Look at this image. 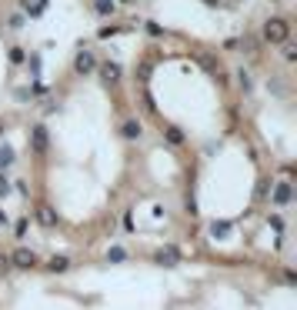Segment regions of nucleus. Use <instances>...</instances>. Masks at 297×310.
<instances>
[{
  "label": "nucleus",
  "instance_id": "nucleus-1",
  "mask_svg": "<svg viewBox=\"0 0 297 310\" xmlns=\"http://www.w3.org/2000/svg\"><path fill=\"white\" fill-rule=\"evenodd\" d=\"M287 20L284 17H271L267 23H264V40L267 44H287Z\"/></svg>",
  "mask_w": 297,
  "mask_h": 310
},
{
  "label": "nucleus",
  "instance_id": "nucleus-2",
  "mask_svg": "<svg viewBox=\"0 0 297 310\" xmlns=\"http://www.w3.org/2000/svg\"><path fill=\"white\" fill-rule=\"evenodd\" d=\"M10 264L20 267V270H34V267H37V254H34V250H27V247H20V250L10 254Z\"/></svg>",
  "mask_w": 297,
  "mask_h": 310
},
{
  "label": "nucleus",
  "instance_id": "nucleus-3",
  "mask_svg": "<svg viewBox=\"0 0 297 310\" xmlns=\"http://www.w3.org/2000/svg\"><path fill=\"white\" fill-rule=\"evenodd\" d=\"M157 264H164V267L181 264V250H177V247H160V250H157Z\"/></svg>",
  "mask_w": 297,
  "mask_h": 310
},
{
  "label": "nucleus",
  "instance_id": "nucleus-4",
  "mask_svg": "<svg viewBox=\"0 0 297 310\" xmlns=\"http://www.w3.org/2000/svg\"><path fill=\"white\" fill-rule=\"evenodd\" d=\"M30 144H34V154H47V127L30 130Z\"/></svg>",
  "mask_w": 297,
  "mask_h": 310
},
{
  "label": "nucleus",
  "instance_id": "nucleus-5",
  "mask_svg": "<svg viewBox=\"0 0 297 310\" xmlns=\"http://www.w3.org/2000/svg\"><path fill=\"white\" fill-rule=\"evenodd\" d=\"M291 197H294L291 183H287V180H280L277 187H274V203H277V207H284V203H291Z\"/></svg>",
  "mask_w": 297,
  "mask_h": 310
},
{
  "label": "nucleus",
  "instance_id": "nucleus-6",
  "mask_svg": "<svg viewBox=\"0 0 297 310\" xmlns=\"http://www.w3.org/2000/svg\"><path fill=\"white\" fill-rule=\"evenodd\" d=\"M37 220H40V227H57V214H54V207L40 203V207H37Z\"/></svg>",
  "mask_w": 297,
  "mask_h": 310
},
{
  "label": "nucleus",
  "instance_id": "nucleus-7",
  "mask_svg": "<svg viewBox=\"0 0 297 310\" xmlns=\"http://www.w3.org/2000/svg\"><path fill=\"white\" fill-rule=\"evenodd\" d=\"M100 77H104L107 84H114V80H120V64H114V60H107V64H100Z\"/></svg>",
  "mask_w": 297,
  "mask_h": 310
},
{
  "label": "nucleus",
  "instance_id": "nucleus-8",
  "mask_svg": "<svg viewBox=\"0 0 297 310\" xmlns=\"http://www.w3.org/2000/svg\"><path fill=\"white\" fill-rule=\"evenodd\" d=\"M74 67H77V73H91L93 70V57L87 54V50H80L77 60H74Z\"/></svg>",
  "mask_w": 297,
  "mask_h": 310
},
{
  "label": "nucleus",
  "instance_id": "nucleus-9",
  "mask_svg": "<svg viewBox=\"0 0 297 310\" xmlns=\"http://www.w3.org/2000/svg\"><path fill=\"white\" fill-rule=\"evenodd\" d=\"M124 137H127V140L140 137V124H137V120H127V124H124Z\"/></svg>",
  "mask_w": 297,
  "mask_h": 310
},
{
  "label": "nucleus",
  "instance_id": "nucleus-10",
  "mask_svg": "<svg viewBox=\"0 0 297 310\" xmlns=\"http://www.w3.org/2000/svg\"><path fill=\"white\" fill-rule=\"evenodd\" d=\"M47 267H50L54 274H60V270H67V267H70V260H67V257H54V260H50Z\"/></svg>",
  "mask_w": 297,
  "mask_h": 310
},
{
  "label": "nucleus",
  "instance_id": "nucleus-11",
  "mask_svg": "<svg viewBox=\"0 0 297 310\" xmlns=\"http://www.w3.org/2000/svg\"><path fill=\"white\" fill-rule=\"evenodd\" d=\"M7 164H14V150L10 147H0V167H7Z\"/></svg>",
  "mask_w": 297,
  "mask_h": 310
},
{
  "label": "nucleus",
  "instance_id": "nucleus-12",
  "mask_svg": "<svg viewBox=\"0 0 297 310\" xmlns=\"http://www.w3.org/2000/svg\"><path fill=\"white\" fill-rule=\"evenodd\" d=\"M124 247H111V254H107V260H111V264H120V260H124Z\"/></svg>",
  "mask_w": 297,
  "mask_h": 310
},
{
  "label": "nucleus",
  "instance_id": "nucleus-13",
  "mask_svg": "<svg viewBox=\"0 0 297 310\" xmlns=\"http://www.w3.org/2000/svg\"><path fill=\"white\" fill-rule=\"evenodd\" d=\"M210 230H214V237H224V234H227V230H230V223H217V220H214V223H210Z\"/></svg>",
  "mask_w": 297,
  "mask_h": 310
},
{
  "label": "nucleus",
  "instance_id": "nucleus-14",
  "mask_svg": "<svg viewBox=\"0 0 297 310\" xmlns=\"http://www.w3.org/2000/svg\"><path fill=\"white\" fill-rule=\"evenodd\" d=\"M10 267H14V264H10V257H7V254H0V277H7V274H10Z\"/></svg>",
  "mask_w": 297,
  "mask_h": 310
},
{
  "label": "nucleus",
  "instance_id": "nucleus-15",
  "mask_svg": "<svg viewBox=\"0 0 297 310\" xmlns=\"http://www.w3.org/2000/svg\"><path fill=\"white\" fill-rule=\"evenodd\" d=\"M167 140H170V144H181V140H184V133H181L177 127H167Z\"/></svg>",
  "mask_w": 297,
  "mask_h": 310
},
{
  "label": "nucleus",
  "instance_id": "nucleus-16",
  "mask_svg": "<svg viewBox=\"0 0 297 310\" xmlns=\"http://www.w3.org/2000/svg\"><path fill=\"white\" fill-rule=\"evenodd\" d=\"M97 10H100V14H111V10H114V0H97Z\"/></svg>",
  "mask_w": 297,
  "mask_h": 310
},
{
  "label": "nucleus",
  "instance_id": "nucleus-17",
  "mask_svg": "<svg viewBox=\"0 0 297 310\" xmlns=\"http://www.w3.org/2000/svg\"><path fill=\"white\" fill-rule=\"evenodd\" d=\"M7 194H10V180H7V177H0V197H7Z\"/></svg>",
  "mask_w": 297,
  "mask_h": 310
},
{
  "label": "nucleus",
  "instance_id": "nucleus-18",
  "mask_svg": "<svg viewBox=\"0 0 297 310\" xmlns=\"http://www.w3.org/2000/svg\"><path fill=\"white\" fill-rule=\"evenodd\" d=\"M241 87H244V90H251V77H247V70H241Z\"/></svg>",
  "mask_w": 297,
  "mask_h": 310
},
{
  "label": "nucleus",
  "instance_id": "nucleus-19",
  "mask_svg": "<svg viewBox=\"0 0 297 310\" xmlns=\"http://www.w3.org/2000/svg\"><path fill=\"white\" fill-rule=\"evenodd\" d=\"M0 223H7V214H3V210H0Z\"/></svg>",
  "mask_w": 297,
  "mask_h": 310
},
{
  "label": "nucleus",
  "instance_id": "nucleus-20",
  "mask_svg": "<svg viewBox=\"0 0 297 310\" xmlns=\"http://www.w3.org/2000/svg\"><path fill=\"white\" fill-rule=\"evenodd\" d=\"M204 3H217V0H204Z\"/></svg>",
  "mask_w": 297,
  "mask_h": 310
},
{
  "label": "nucleus",
  "instance_id": "nucleus-21",
  "mask_svg": "<svg viewBox=\"0 0 297 310\" xmlns=\"http://www.w3.org/2000/svg\"><path fill=\"white\" fill-rule=\"evenodd\" d=\"M0 133H3V124H0Z\"/></svg>",
  "mask_w": 297,
  "mask_h": 310
}]
</instances>
